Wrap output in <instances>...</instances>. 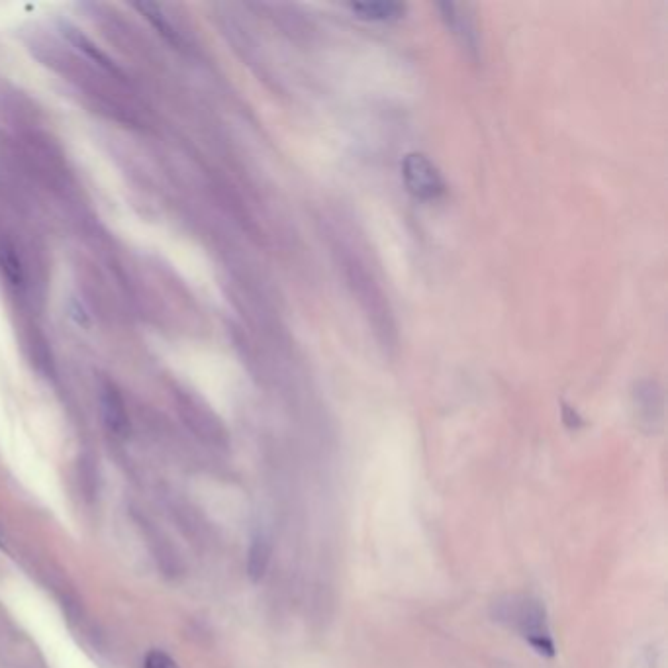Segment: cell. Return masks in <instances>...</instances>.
<instances>
[{
	"label": "cell",
	"mask_w": 668,
	"mask_h": 668,
	"mask_svg": "<svg viewBox=\"0 0 668 668\" xmlns=\"http://www.w3.org/2000/svg\"><path fill=\"white\" fill-rule=\"evenodd\" d=\"M496 618L512 627H516L525 641L545 657L555 655V645L547 625L545 608L531 598H510L496 604Z\"/></svg>",
	"instance_id": "obj_1"
},
{
	"label": "cell",
	"mask_w": 668,
	"mask_h": 668,
	"mask_svg": "<svg viewBox=\"0 0 668 668\" xmlns=\"http://www.w3.org/2000/svg\"><path fill=\"white\" fill-rule=\"evenodd\" d=\"M402 175L406 181V187L418 198H437L443 192V181L437 173V169L430 163V159L422 153L406 155L402 163Z\"/></svg>",
	"instance_id": "obj_2"
},
{
	"label": "cell",
	"mask_w": 668,
	"mask_h": 668,
	"mask_svg": "<svg viewBox=\"0 0 668 668\" xmlns=\"http://www.w3.org/2000/svg\"><path fill=\"white\" fill-rule=\"evenodd\" d=\"M100 408H102V420L108 431L118 437H124L130 430V418H128L124 400L114 386H106L102 390Z\"/></svg>",
	"instance_id": "obj_3"
},
{
	"label": "cell",
	"mask_w": 668,
	"mask_h": 668,
	"mask_svg": "<svg viewBox=\"0 0 668 668\" xmlns=\"http://www.w3.org/2000/svg\"><path fill=\"white\" fill-rule=\"evenodd\" d=\"M351 10L359 18L373 20V22L398 20L404 14V6L398 2H355L351 4Z\"/></svg>",
	"instance_id": "obj_4"
},
{
	"label": "cell",
	"mask_w": 668,
	"mask_h": 668,
	"mask_svg": "<svg viewBox=\"0 0 668 668\" xmlns=\"http://www.w3.org/2000/svg\"><path fill=\"white\" fill-rule=\"evenodd\" d=\"M269 561H271V545L265 537H257L253 547H251V553H249V574H251V578L259 580L267 571Z\"/></svg>",
	"instance_id": "obj_5"
},
{
	"label": "cell",
	"mask_w": 668,
	"mask_h": 668,
	"mask_svg": "<svg viewBox=\"0 0 668 668\" xmlns=\"http://www.w3.org/2000/svg\"><path fill=\"white\" fill-rule=\"evenodd\" d=\"M136 8L144 14L145 18L165 36V38H169L173 44H177V34L173 32V28L169 26V22L165 20V16H163V12H161V6H157V4H149V2H144V4H136Z\"/></svg>",
	"instance_id": "obj_6"
},
{
	"label": "cell",
	"mask_w": 668,
	"mask_h": 668,
	"mask_svg": "<svg viewBox=\"0 0 668 668\" xmlns=\"http://www.w3.org/2000/svg\"><path fill=\"white\" fill-rule=\"evenodd\" d=\"M144 668H179V665L163 651H151L145 659Z\"/></svg>",
	"instance_id": "obj_7"
}]
</instances>
